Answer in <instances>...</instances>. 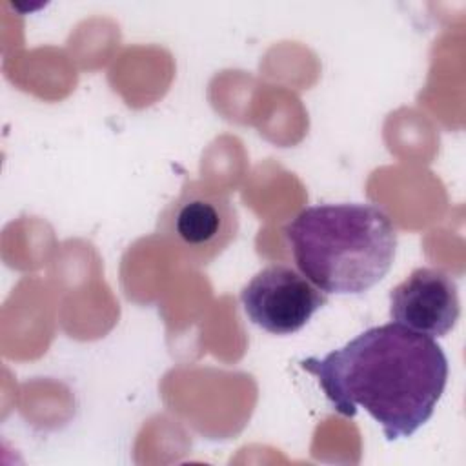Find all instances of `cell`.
<instances>
[{"mask_svg":"<svg viewBox=\"0 0 466 466\" xmlns=\"http://www.w3.org/2000/svg\"><path fill=\"white\" fill-rule=\"evenodd\" d=\"M300 368L317 377L335 411L353 417L362 408L388 441L428 422L448 382L444 350L397 322L370 328L324 357H308Z\"/></svg>","mask_w":466,"mask_h":466,"instance_id":"obj_1","label":"cell"},{"mask_svg":"<svg viewBox=\"0 0 466 466\" xmlns=\"http://www.w3.org/2000/svg\"><path fill=\"white\" fill-rule=\"evenodd\" d=\"M284 237L300 273L326 295H360L390 271L397 229L368 202L317 204L299 211Z\"/></svg>","mask_w":466,"mask_h":466,"instance_id":"obj_2","label":"cell"},{"mask_svg":"<svg viewBox=\"0 0 466 466\" xmlns=\"http://www.w3.org/2000/svg\"><path fill=\"white\" fill-rule=\"evenodd\" d=\"M237 233L238 213L229 197L200 180H186L157 220V235L164 244L197 268L220 257Z\"/></svg>","mask_w":466,"mask_h":466,"instance_id":"obj_3","label":"cell"},{"mask_svg":"<svg viewBox=\"0 0 466 466\" xmlns=\"http://www.w3.org/2000/svg\"><path fill=\"white\" fill-rule=\"evenodd\" d=\"M326 302L322 289L286 264L262 268L240 291L246 317L271 335H291L302 329Z\"/></svg>","mask_w":466,"mask_h":466,"instance_id":"obj_4","label":"cell"},{"mask_svg":"<svg viewBox=\"0 0 466 466\" xmlns=\"http://www.w3.org/2000/svg\"><path fill=\"white\" fill-rule=\"evenodd\" d=\"M461 315L455 279L439 268H417L390 291L393 322L428 337L450 333Z\"/></svg>","mask_w":466,"mask_h":466,"instance_id":"obj_5","label":"cell"}]
</instances>
